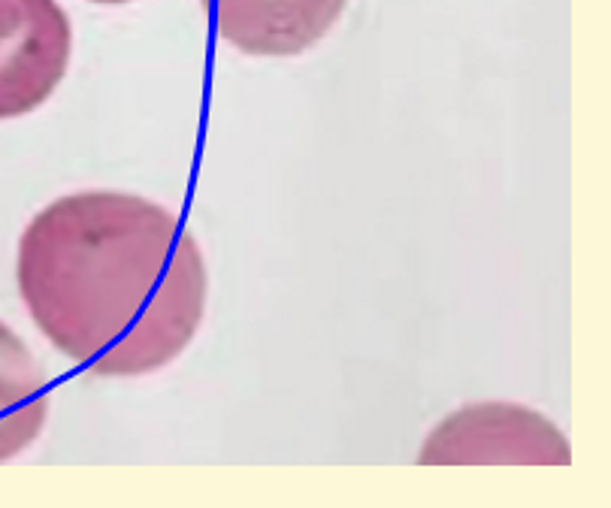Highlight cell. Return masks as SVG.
Listing matches in <instances>:
<instances>
[{
    "instance_id": "1",
    "label": "cell",
    "mask_w": 611,
    "mask_h": 508,
    "mask_svg": "<svg viewBox=\"0 0 611 508\" xmlns=\"http://www.w3.org/2000/svg\"><path fill=\"white\" fill-rule=\"evenodd\" d=\"M16 282L37 330L100 378H143L194 342L209 297L200 242L161 203L79 191L19 239Z\"/></svg>"
},
{
    "instance_id": "5",
    "label": "cell",
    "mask_w": 611,
    "mask_h": 508,
    "mask_svg": "<svg viewBox=\"0 0 611 508\" xmlns=\"http://www.w3.org/2000/svg\"><path fill=\"white\" fill-rule=\"evenodd\" d=\"M49 381L22 336L0 321V463L22 457L46 430Z\"/></svg>"
},
{
    "instance_id": "4",
    "label": "cell",
    "mask_w": 611,
    "mask_h": 508,
    "mask_svg": "<svg viewBox=\"0 0 611 508\" xmlns=\"http://www.w3.org/2000/svg\"><path fill=\"white\" fill-rule=\"evenodd\" d=\"M348 0H206L218 37L258 58H291L318 46Z\"/></svg>"
},
{
    "instance_id": "3",
    "label": "cell",
    "mask_w": 611,
    "mask_h": 508,
    "mask_svg": "<svg viewBox=\"0 0 611 508\" xmlns=\"http://www.w3.org/2000/svg\"><path fill=\"white\" fill-rule=\"evenodd\" d=\"M73 28L58 0H0V121L40 109L64 82Z\"/></svg>"
},
{
    "instance_id": "6",
    "label": "cell",
    "mask_w": 611,
    "mask_h": 508,
    "mask_svg": "<svg viewBox=\"0 0 611 508\" xmlns=\"http://www.w3.org/2000/svg\"><path fill=\"white\" fill-rule=\"evenodd\" d=\"M91 4H106V7H118V4H131V0H91Z\"/></svg>"
},
{
    "instance_id": "2",
    "label": "cell",
    "mask_w": 611,
    "mask_h": 508,
    "mask_svg": "<svg viewBox=\"0 0 611 508\" xmlns=\"http://www.w3.org/2000/svg\"><path fill=\"white\" fill-rule=\"evenodd\" d=\"M421 466H569L563 430L518 403H469L439 421L421 451Z\"/></svg>"
}]
</instances>
